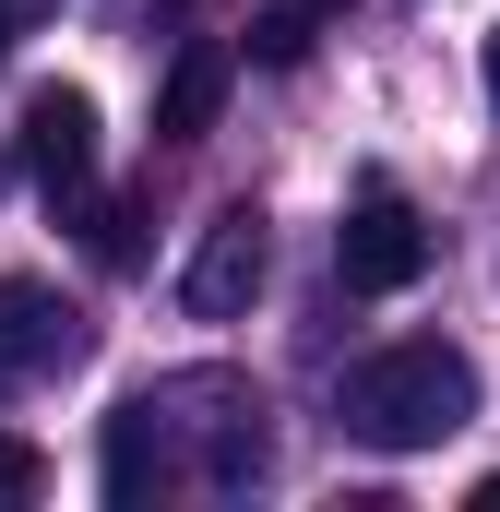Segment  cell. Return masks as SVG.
<instances>
[{
  "label": "cell",
  "instance_id": "6da1fadb",
  "mask_svg": "<svg viewBox=\"0 0 500 512\" xmlns=\"http://www.w3.org/2000/svg\"><path fill=\"white\" fill-rule=\"evenodd\" d=\"M274 477V429H262V393L239 370H167L108 405V501L143 512L167 489H203V501H239Z\"/></svg>",
  "mask_w": 500,
  "mask_h": 512
},
{
  "label": "cell",
  "instance_id": "7a4b0ae2",
  "mask_svg": "<svg viewBox=\"0 0 500 512\" xmlns=\"http://www.w3.org/2000/svg\"><path fill=\"white\" fill-rule=\"evenodd\" d=\"M334 417H346V441H370V453H429V441H453V429L477 417V358L441 346V334H405V346H381V358L346 370Z\"/></svg>",
  "mask_w": 500,
  "mask_h": 512
},
{
  "label": "cell",
  "instance_id": "3957f363",
  "mask_svg": "<svg viewBox=\"0 0 500 512\" xmlns=\"http://www.w3.org/2000/svg\"><path fill=\"white\" fill-rule=\"evenodd\" d=\"M441 262V239H429V215L393 191V179H370L358 203H346V227H334V274L358 286V298H405L417 274Z\"/></svg>",
  "mask_w": 500,
  "mask_h": 512
},
{
  "label": "cell",
  "instance_id": "277c9868",
  "mask_svg": "<svg viewBox=\"0 0 500 512\" xmlns=\"http://www.w3.org/2000/svg\"><path fill=\"white\" fill-rule=\"evenodd\" d=\"M84 346H96V322L60 286L0 274V393H36V382H60V370H84Z\"/></svg>",
  "mask_w": 500,
  "mask_h": 512
},
{
  "label": "cell",
  "instance_id": "5b68a950",
  "mask_svg": "<svg viewBox=\"0 0 500 512\" xmlns=\"http://www.w3.org/2000/svg\"><path fill=\"white\" fill-rule=\"evenodd\" d=\"M262 274H274L262 215H250V203H215L203 239H191V262H179V310H191V322H239L250 298H262Z\"/></svg>",
  "mask_w": 500,
  "mask_h": 512
},
{
  "label": "cell",
  "instance_id": "8992f818",
  "mask_svg": "<svg viewBox=\"0 0 500 512\" xmlns=\"http://www.w3.org/2000/svg\"><path fill=\"white\" fill-rule=\"evenodd\" d=\"M12 155H24V179H36L48 203H84V179H96V96H84V84H36Z\"/></svg>",
  "mask_w": 500,
  "mask_h": 512
},
{
  "label": "cell",
  "instance_id": "52a82bcc",
  "mask_svg": "<svg viewBox=\"0 0 500 512\" xmlns=\"http://www.w3.org/2000/svg\"><path fill=\"white\" fill-rule=\"evenodd\" d=\"M227 84H239V48H227V36H179V60H167V84H155V131H167V143H203L215 108H227Z\"/></svg>",
  "mask_w": 500,
  "mask_h": 512
},
{
  "label": "cell",
  "instance_id": "ba28073f",
  "mask_svg": "<svg viewBox=\"0 0 500 512\" xmlns=\"http://www.w3.org/2000/svg\"><path fill=\"white\" fill-rule=\"evenodd\" d=\"M310 24H322V0H274V12L250 24V60H262V72H298V60H310Z\"/></svg>",
  "mask_w": 500,
  "mask_h": 512
},
{
  "label": "cell",
  "instance_id": "9c48e42d",
  "mask_svg": "<svg viewBox=\"0 0 500 512\" xmlns=\"http://www.w3.org/2000/svg\"><path fill=\"white\" fill-rule=\"evenodd\" d=\"M84 251L108 262V274H131V262H143V203H96V215H84Z\"/></svg>",
  "mask_w": 500,
  "mask_h": 512
},
{
  "label": "cell",
  "instance_id": "30bf717a",
  "mask_svg": "<svg viewBox=\"0 0 500 512\" xmlns=\"http://www.w3.org/2000/svg\"><path fill=\"white\" fill-rule=\"evenodd\" d=\"M36 501H48V453L24 429H0V512H36Z\"/></svg>",
  "mask_w": 500,
  "mask_h": 512
},
{
  "label": "cell",
  "instance_id": "8fae6325",
  "mask_svg": "<svg viewBox=\"0 0 500 512\" xmlns=\"http://www.w3.org/2000/svg\"><path fill=\"white\" fill-rule=\"evenodd\" d=\"M477 512H500V477H477Z\"/></svg>",
  "mask_w": 500,
  "mask_h": 512
},
{
  "label": "cell",
  "instance_id": "7c38bea8",
  "mask_svg": "<svg viewBox=\"0 0 500 512\" xmlns=\"http://www.w3.org/2000/svg\"><path fill=\"white\" fill-rule=\"evenodd\" d=\"M12 36H24V24H12V12H0V60H12Z\"/></svg>",
  "mask_w": 500,
  "mask_h": 512
},
{
  "label": "cell",
  "instance_id": "4fadbf2b",
  "mask_svg": "<svg viewBox=\"0 0 500 512\" xmlns=\"http://www.w3.org/2000/svg\"><path fill=\"white\" fill-rule=\"evenodd\" d=\"M489 96H500V36H489Z\"/></svg>",
  "mask_w": 500,
  "mask_h": 512
},
{
  "label": "cell",
  "instance_id": "5bb4252c",
  "mask_svg": "<svg viewBox=\"0 0 500 512\" xmlns=\"http://www.w3.org/2000/svg\"><path fill=\"white\" fill-rule=\"evenodd\" d=\"M322 12H346V0H322Z\"/></svg>",
  "mask_w": 500,
  "mask_h": 512
}]
</instances>
